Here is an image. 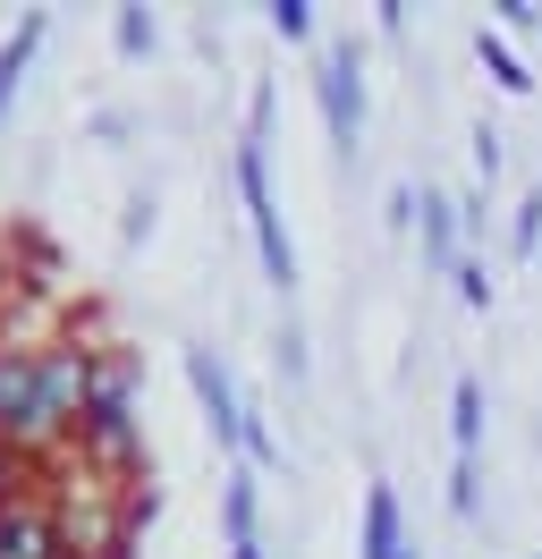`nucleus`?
Masks as SVG:
<instances>
[{"label":"nucleus","instance_id":"9b49d317","mask_svg":"<svg viewBox=\"0 0 542 559\" xmlns=\"http://www.w3.org/2000/svg\"><path fill=\"white\" fill-rule=\"evenodd\" d=\"M474 450H483V382L458 373L449 382V457H474Z\"/></svg>","mask_w":542,"mask_h":559},{"label":"nucleus","instance_id":"9d476101","mask_svg":"<svg viewBox=\"0 0 542 559\" xmlns=\"http://www.w3.org/2000/svg\"><path fill=\"white\" fill-rule=\"evenodd\" d=\"M221 525H229V543H263V491H255V466H229V475H221Z\"/></svg>","mask_w":542,"mask_h":559},{"label":"nucleus","instance_id":"aec40b11","mask_svg":"<svg viewBox=\"0 0 542 559\" xmlns=\"http://www.w3.org/2000/svg\"><path fill=\"white\" fill-rule=\"evenodd\" d=\"M415 204H424V195H415V187L399 178V187H390V212H381V221H390V229H406V221H415Z\"/></svg>","mask_w":542,"mask_h":559},{"label":"nucleus","instance_id":"a211bd4d","mask_svg":"<svg viewBox=\"0 0 542 559\" xmlns=\"http://www.w3.org/2000/svg\"><path fill=\"white\" fill-rule=\"evenodd\" d=\"M467 153H474V178L492 187V178H500V128H474V136H467Z\"/></svg>","mask_w":542,"mask_h":559},{"label":"nucleus","instance_id":"0eeeda50","mask_svg":"<svg viewBox=\"0 0 542 559\" xmlns=\"http://www.w3.org/2000/svg\"><path fill=\"white\" fill-rule=\"evenodd\" d=\"M406 509H399V484H365V518H356V559H406Z\"/></svg>","mask_w":542,"mask_h":559},{"label":"nucleus","instance_id":"f3484780","mask_svg":"<svg viewBox=\"0 0 542 559\" xmlns=\"http://www.w3.org/2000/svg\"><path fill=\"white\" fill-rule=\"evenodd\" d=\"M110 35H119L128 60H144V51H153V17H144V9H119V26H110Z\"/></svg>","mask_w":542,"mask_h":559},{"label":"nucleus","instance_id":"ddd939ff","mask_svg":"<svg viewBox=\"0 0 542 559\" xmlns=\"http://www.w3.org/2000/svg\"><path fill=\"white\" fill-rule=\"evenodd\" d=\"M508 254H517V263H534V254H542V187H526L517 212H508Z\"/></svg>","mask_w":542,"mask_h":559},{"label":"nucleus","instance_id":"6ab92c4d","mask_svg":"<svg viewBox=\"0 0 542 559\" xmlns=\"http://www.w3.org/2000/svg\"><path fill=\"white\" fill-rule=\"evenodd\" d=\"M500 35H542V9L534 0H500Z\"/></svg>","mask_w":542,"mask_h":559},{"label":"nucleus","instance_id":"f03ea898","mask_svg":"<svg viewBox=\"0 0 542 559\" xmlns=\"http://www.w3.org/2000/svg\"><path fill=\"white\" fill-rule=\"evenodd\" d=\"M263 136H271V85H255V103H246V136H237V195H246V229H255L263 280L288 297V288H297V246H288V229H280V195H271Z\"/></svg>","mask_w":542,"mask_h":559},{"label":"nucleus","instance_id":"1a4fd4ad","mask_svg":"<svg viewBox=\"0 0 542 559\" xmlns=\"http://www.w3.org/2000/svg\"><path fill=\"white\" fill-rule=\"evenodd\" d=\"M43 35H51V17L26 9V17H17V35L0 43V128H9V103L26 94V69H34V51H43Z\"/></svg>","mask_w":542,"mask_h":559},{"label":"nucleus","instance_id":"4be33fe9","mask_svg":"<svg viewBox=\"0 0 542 559\" xmlns=\"http://www.w3.org/2000/svg\"><path fill=\"white\" fill-rule=\"evenodd\" d=\"M229 559H263V543H229Z\"/></svg>","mask_w":542,"mask_h":559},{"label":"nucleus","instance_id":"5701e85b","mask_svg":"<svg viewBox=\"0 0 542 559\" xmlns=\"http://www.w3.org/2000/svg\"><path fill=\"white\" fill-rule=\"evenodd\" d=\"M406 559H424V551H415V543H406Z\"/></svg>","mask_w":542,"mask_h":559},{"label":"nucleus","instance_id":"dca6fc26","mask_svg":"<svg viewBox=\"0 0 542 559\" xmlns=\"http://www.w3.org/2000/svg\"><path fill=\"white\" fill-rule=\"evenodd\" d=\"M458 306H474V314H483V306H492V272H483V254H467V263H458Z\"/></svg>","mask_w":542,"mask_h":559},{"label":"nucleus","instance_id":"412c9836","mask_svg":"<svg viewBox=\"0 0 542 559\" xmlns=\"http://www.w3.org/2000/svg\"><path fill=\"white\" fill-rule=\"evenodd\" d=\"M280 373H288V382H305V331H280Z\"/></svg>","mask_w":542,"mask_h":559},{"label":"nucleus","instance_id":"6e6552de","mask_svg":"<svg viewBox=\"0 0 542 559\" xmlns=\"http://www.w3.org/2000/svg\"><path fill=\"white\" fill-rule=\"evenodd\" d=\"M0 559H68V534L51 525V509L0 491Z\"/></svg>","mask_w":542,"mask_h":559},{"label":"nucleus","instance_id":"39448f33","mask_svg":"<svg viewBox=\"0 0 542 559\" xmlns=\"http://www.w3.org/2000/svg\"><path fill=\"white\" fill-rule=\"evenodd\" d=\"M178 365H187V390H196V407H203V424H212V441H229V450H237V432H246V399H237L229 365L203 348V340L178 356Z\"/></svg>","mask_w":542,"mask_h":559},{"label":"nucleus","instance_id":"4468645a","mask_svg":"<svg viewBox=\"0 0 542 559\" xmlns=\"http://www.w3.org/2000/svg\"><path fill=\"white\" fill-rule=\"evenodd\" d=\"M271 35L280 43H314V0H271Z\"/></svg>","mask_w":542,"mask_h":559},{"label":"nucleus","instance_id":"2eb2a0df","mask_svg":"<svg viewBox=\"0 0 542 559\" xmlns=\"http://www.w3.org/2000/svg\"><path fill=\"white\" fill-rule=\"evenodd\" d=\"M449 509H458V518H483V491H474V457H449Z\"/></svg>","mask_w":542,"mask_h":559},{"label":"nucleus","instance_id":"423d86ee","mask_svg":"<svg viewBox=\"0 0 542 559\" xmlns=\"http://www.w3.org/2000/svg\"><path fill=\"white\" fill-rule=\"evenodd\" d=\"M415 246H424V272H440V280L467 263V221H458V195L424 187V204H415Z\"/></svg>","mask_w":542,"mask_h":559},{"label":"nucleus","instance_id":"7ed1b4c3","mask_svg":"<svg viewBox=\"0 0 542 559\" xmlns=\"http://www.w3.org/2000/svg\"><path fill=\"white\" fill-rule=\"evenodd\" d=\"M76 450L102 466H136V356L128 348H94V390L76 416Z\"/></svg>","mask_w":542,"mask_h":559},{"label":"nucleus","instance_id":"f257e3e1","mask_svg":"<svg viewBox=\"0 0 542 559\" xmlns=\"http://www.w3.org/2000/svg\"><path fill=\"white\" fill-rule=\"evenodd\" d=\"M94 390V348L51 340V348H9L0 340V450H51L76 432Z\"/></svg>","mask_w":542,"mask_h":559},{"label":"nucleus","instance_id":"f8f14e48","mask_svg":"<svg viewBox=\"0 0 542 559\" xmlns=\"http://www.w3.org/2000/svg\"><path fill=\"white\" fill-rule=\"evenodd\" d=\"M474 60L492 69V85H500V94H534V76H526V60L508 51V35H500V26H474Z\"/></svg>","mask_w":542,"mask_h":559},{"label":"nucleus","instance_id":"20e7f679","mask_svg":"<svg viewBox=\"0 0 542 559\" xmlns=\"http://www.w3.org/2000/svg\"><path fill=\"white\" fill-rule=\"evenodd\" d=\"M314 103H322L339 162H356V144H365V60H356V43H331L314 60Z\"/></svg>","mask_w":542,"mask_h":559}]
</instances>
